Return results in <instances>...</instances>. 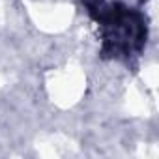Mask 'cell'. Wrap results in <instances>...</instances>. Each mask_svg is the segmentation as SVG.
Here are the masks:
<instances>
[{"instance_id": "obj_1", "label": "cell", "mask_w": 159, "mask_h": 159, "mask_svg": "<svg viewBox=\"0 0 159 159\" xmlns=\"http://www.w3.org/2000/svg\"><path fill=\"white\" fill-rule=\"evenodd\" d=\"M86 8L99 25L105 56L127 58L142 49L146 41V23L139 11L107 0H86Z\"/></svg>"}]
</instances>
